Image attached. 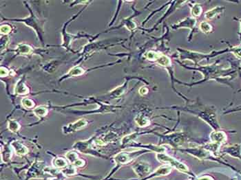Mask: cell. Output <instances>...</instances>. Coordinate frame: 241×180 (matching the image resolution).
Wrapping results in <instances>:
<instances>
[{
  "mask_svg": "<svg viewBox=\"0 0 241 180\" xmlns=\"http://www.w3.org/2000/svg\"><path fill=\"white\" fill-rule=\"evenodd\" d=\"M157 157L159 160L165 161V162H170L172 164V165H173L175 167L179 168L181 170H185V171H187L188 168L186 167L185 165H183V164H181L179 162V161L175 160L174 159L170 158V157H168L167 156H165V155L163 154H158L157 155Z\"/></svg>",
  "mask_w": 241,
  "mask_h": 180,
  "instance_id": "1",
  "label": "cell"
},
{
  "mask_svg": "<svg viewBox=\"0 0 241 180\" xmlns=\"http://www.w3.org/2000/svg\"><path fill=\"white\" fill-rule=\"evenodd\" d=\"M12 145L14 146V149L15 150L16 153L19 155H24L27 153V149L24 146H23L22 144L19 142H14L13 143Z\"/></svg>",
  "mask_w": 241,
  "mask_h": 180,
  "instance_id": "2",
  "label": "cell"
},
{
  "mask_svg": "<svg viewBox=\"0 0 241 180\" xmlns=\"http://www.w3.org/2000/svg\"><path fill=\"white\" fill-rule=\"evenodd\" d=\"M16 92L19 94H28V89L23 83H19L16 87Z\"/></svg>",
  "mask_w": 241,
  "mask_h": 180,
  "instance_id": "3",
  "label": "cell"
},
{
  "mask_svg": "<svg viewBox=\"0 0 241 180\" xmlns=\"http://www.w3.org/2000/svg\"><path fill=\"white\" fill-rule=\"evenodd\" d=\"M34 113L39 116H44L47 114L48 110L43 107H39L34 109Z\"/></svg>",
  "mask_w": 241,
  "mask_h": 180,
  "instance_id": "4",
  "label": "cell"
},
{
  "mask_svg": "<svg viewBox=\"0 0 241 180\" xmlns=\"http://www.w3.org/2000/svg\"><path fill=\"white\" fill-rule=\"evenodd\" d=\"M8 128H9V129L11 131L15 132L19 129V124H18L17 122L13 121V120H11V121L9 122Z\"/></svg>",
  "mask_w": 241,
  "mask_h": 180,
  "instance_id": "5",
  "label": "cell"
},
{
  "mask_svg": "<svg viewBox=\"0 0 241 180\" xmlns=\"http://www.w3.org/2000/svg\"><path fill=\"white\" fill-rule=\"evenodd\" d=\"M22 105L25 108L30 109L32 108L34 106V102L31 101V100L28 99H24L22 101Z\"/></svg>",
  "mask_w": 241,
  "mask_h": 180,
  "instance_id": "6",
  "label": "cell"
},
{
  "mask_svg": "<svg viewBox=\"0 0 241 180\" xmlns=\"http://www.w3.org/2000/svg\"><path fill=\"white\" fill-rule=\"evenodd\" d=\"M65 165H66V162H65V161L62 158H57L55 159V161H54V166H57V167L59 168L64 167Z\"/></svg>",
  "mask_w": 241,
  "mask_h": 180,
  "instance_id": "7",
  "label": "cell"
},
{
  "mask_svg": "<svg viewBox=\"0 0 241 180\" xmlns=\"http://www.w3.org/2000/svg\"><path fill=\"white\" fill-rule=\"evenodd\" d=\"M19 51L22 54H28L31 51V48L27 45H22L19 47Z\"/></svg>",
  "mask_w": 241,
  "mask_h": 180,
  "instance_id": "8",
  "label": "cell"
},
{
  "mask_svg": "<svg viewBox=\"0 0 241 180\" xmlns=\"http://www.w3.org/2000/svg\"><path fill=\"white\" fill-rule=\"evenodd\" d=\"M77 155L74 153H68L66 155V158L69 159V161L72 163H75V161L77 160Z\"/></svg>",
  "mask_w": 241,
  "mask_h": 180,
  "instance_id": "9",
  "label": "cell"
},
{
  "mask_svg": "<svg viewBox=\"0 0 241 180\" xmlns=\"http://www.w3.org/2000/svg\"><path fill=\"white\" fill-rule=\"evenodd\" d=\"M83 73V70L80 67H75L74 69H72L71 70V72H70V74L71 75H73V76H79L81 74Z\"/></svg>",
  "mask_w": 241,
  "mask_h": 180,
  "instance_id": "10",
  "label": "cell"
},
{
  "mask_svg": "<svg viewBox=\"0 0 241 180\" xmlns=\"http://www.w3.org/2000/svg\"><path fill=\"white\" fill-rule=\"evenodd\" d=\"M201 28L202 30L205 32V33H208V32H210L211 29L210 25L207 24V23H202L201 24Z\"/></svg>",
  "mask_w": 241,
  "mask_h": 180,
  "instance_id": "11",
  "label": "cell"
},
{
  "mask_svg": "<svg viewBox=\"0 0 241 180\" xmlns=\"http://www.w3.org/2000/svg\"><path fill=\"white\" fill-rule=\"evenodd\" d=\"M10 30H11L10 27L9 26H7V25H5V26H2L1 27V33L2 34H4V35L9 33L10 32Z\"/></svg>",
  "mask_w": 241,
  "mask_h": 180,
  "instance_id": "12",
  "label": "cell"
},
{
  "mask_svg": "<svg viewBox=\"0 0 241 180\" xmlns=\"http://www.w3.org/2000/svg\"><path fill=\"white\" fill-rule=\"evenodd\" d=\"M201 8L199 6H194V8L192 10V14H194L195 16H198L201 14Z\"/></svg>",
  "mask_w": 241,
  "mask_h": 180,
  "instance_id": "13",
  "label": "cell"
},
{
  "mask_svg": "<svg viewBox=\"0 0 241 180\" xmlns=\"http://www.w3.org/2000/svg\"><path fill=\"white\" fill-rule=\"evenodd\" d=\"M136 122L139 125L141 126H145L147 124V120H145L144 118H141L140 119H138V120H136Z\"/></svg>",
  "mask_w": 241,
  "mask_h": 180,
  "instance_id": "14",
  "label": "cell"
},
{
  "mask_svg": "<svg viewBox=\"0 0 241 180\" xmlns=\"http://www.w3.org/2000/svg\"><path fill=\"white\" fill-rule=\"evenodd\" d=\"M8 74V72L6 70L5 68L4 67H1V76L3 77V76H7Z\"/></svg>",
  "mask_w": 241,
  "mask_h": 180,
  "instance_id": "15",
  "label": "cell"
},
{
  "mask_svg": "<svg viewBox=\"0 0 241 180\" xmlns=\"http://www.w3.org/2000/svg\"><path fill=\"white\" fill-rule=\"evenodd\" d=\"M147 91H148L147 90V89L146 87H141L140 89L139 92L141 94H146V93H147Z\"/></svg>",
  "mask_w": 241,
  "mask_h": 180,
  "instance_id": "16",
  "label": "cell"
}]
</instances>
